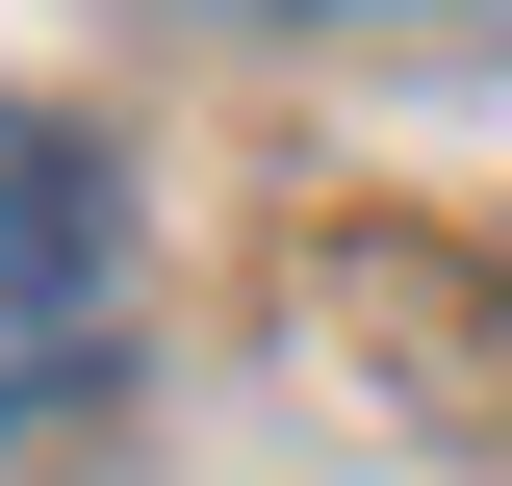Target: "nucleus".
I'll return each mask as SVG.
<instances>
[{"instance_id":"nucleus-1","label":"nucleus","mask_w":512,"mask_h":486,"mask_svg":"<svg viewBox=\"0 0 512 486\" xmlns=\"http://www.w3.org/2000/svg\"><path fill=\"white\" fill-rule=\"evenodd\" d=\"M77 307H103V180H77V128L0 103V359H52Z\"/></svg>"}]
</instances>
